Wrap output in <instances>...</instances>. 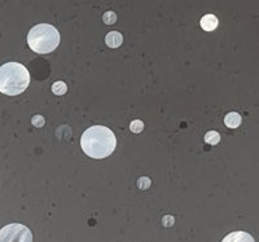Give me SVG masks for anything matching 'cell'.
<instances>
[{
    "instance_id": "cell-13",
    "label": "cell",
    "mask_w": 259,
    "mask_h": 242,
    "mask_svg": "<svg viewBox=\"0 0 259 242\" xmlns=\"http://www.w3.org/2000/svg\"><path fill=\"white\" fill-rule=\"evenodd\" d=\"M31 123L36 127H41V126H45V118L41 117V115H35L34 118H32Z\"/></svg>"
},
{
    "instance_id": "cell-6",
    "label": "cell",
    "mask_w": 259,
    "mask_h": 242,
    "mask_svg": "<svg viewBox=\"0 0 259 242\" xmlns=\"http://www.w3.org/2000/svg\"><path fill=\"white\" fill-rule=\"evenodd\" d=\"M218 18L214 15H205L201 18L200 22L201 27H202V30H205V31H214V30L218 27Z\"/></svg>"
},
{
    "instance_id": "cell-4",
    "label": "cell",
    "mask_w": 259,
    "mask_h": 242,
    "mask_svg": "<svg viewBox=\"0 0 259 242\" xmlns=\"http://www.w3.org/2000/svg\"><path fill=\"white\" fill-rule=\"evenodd\" d=\"M0 242H32L31 230L17 223L8 224L0 229Z\"/></svg>"
},
{
    "instance_id": "cell-11",
    "label": "cell",
    "mask_w": 259,
    "mask_h": 242,
    "mask_svg": "<svg viewBox=\"0 0 259 242\" xmlns=\"http://www.w3.org/2000/svg\"><path fill=\"white\" fill-rule=\"evenodd\" d=\"M143 128H144V123L140 119H135V121L130 123V130L133 131L134 133H140L143 131Z\"/></svg>"
},
{
    "instance_id": "cell-7",
    "label": "cell",
    "mask_w": 259,
    "mask_h": 242,
    "mask_svg": "<svg viewBox=\"0 0 259 242\" xmlns=\"http://www.w3.org/2000/svg\"><path fill=\"white\" fill-rule=\"evenodd\" d=\"M105 43L109 48H118L123 43V36L118 31H110L108 35L105 36Z\"/></svg>"
},
{
    "instance_id": "cell-10",
    "label": "cell",
    "mask_w": 259,
    "mask_h": 242,
    "mask_svg": "<svg viewBox=\"0 0 259 242\" xmlns=\"http://www.w3.org/2000/svg\"><path fill=\"white\" fill-rule=\"evenodd\" d=\"M52 91L55 94L61 96V94L66 93V91H68V86H66L64 82H61V80H60V82H55L52 86Z\"/></svg>"
},
{
    "instance_id": "cell-14",
    "label": "cell",
    "mask_w": 259,
    "mask_h": 242,
    "mask_svg": "<svg viewBox=\"0 0 259 242\" xmlns=\"http://www.w3.org/2000/svg\"><path fill=\"white\" fill-rule=\"evenodd\" d=\"M149 185H150V180L148 179V177H142V179L139 180V188L147 189Z\"/></svg>"
},
{
    "instance_id": "cell-3",
    "label": "cell",
    "mask_w": 259,
    "mask_h": 242,
    "mask_svg": "<svg viewBox=\"0 0 259 242\" xmlns=\"http://www.w3.org/2000/svg\"><path fill=\"white\" fill-rule=\"evenodd\" d=\"M27 44L36 54H50L59 47L60 33L50 24L35 25L27 34Z\"/></svg>"
},
{
    "instance_id": "cell-8",
    "label": "cell",
    "mask_w": 259,
    "mask_h": 242,
    "mask_svg": "<svg viewBox=\"0 0 259 242\" xmlns=\"http://www.w3.org/2000/svg\"><path fill=\"white\" fill-rule=\"evenodd\" d=\"M241 115L239 113L232 112V113H228L226 115V118H224V124H226L228 128H237L241 124Z\"/></svg>"
},
{
    "instance_id": "cell-1",
    "label": "cell",
    "mask_w": 259,
    "mask_h": 242,
    "mask_svg": "<svg viewBox=\"0 0 259 242\" xmlns=\"http://www.w3.org/2000/svg\"><path fill=\"white\" fill-rule=\"evenodd\" d=\"M80 145L87 156L101 160L109 157L114 152L117 139L114 132L105 126H92L82 135Z\"/></svg>"
},
{
    "instance_id": "cell-12",
    "label": "cell",
    "mask_w": 259,
    "mask_h": 242,
    "mask_svg": "<svg viewBox=\"0 0 259 242\" xmlns=\"http://www.w3.org/2000/svg\"><path fill=\"white\" fill-rule=\"evenodd\" d=\"M103 21L106 25H113L117 21V15L114 12H112V11H109V12L104 13Z\"/></svg>"
},
{
    "instance_id": "cell-2",
    "label": "cell",
    "mask_w": 259,
    "mask_h": 242,
    "mask_svg": "<svg viewBox=\"0 0 259 242\" xmlns=\"http://www.w3.org/2000/svg\"><path fill=\"white\" fill-rule=\"evenodd\" d=\"M30 73L20 62H7L0 66V92L8 96L20 94L29 87Z\"/></svg>"
},
{
    "instance_id": "cell-5",
    "label": "cell",
    "mask_w": 259,
    "mask_h": 242,
    "mask_svg": "<svg viewBox=\"0 0 259 242\" xmlns=\"http://www.w3.org/2000/svg\"><path fill=\"white\" fill-rule=\"evenodd\" d=\"M222 242H255V241H254L251 234L239 230V232H232V233L227 234Z\"/></svg>"
},
{
    "instance_id": "cell-9",
    "label": "cell",
    "mask_w": 259,
    "mask_h": 242,
    "mask_svg": "<svg viewBox=\"0 0 259 242\" xmlns=\"http://www.w3.org/2000/svg\"><path fill=\"white\" fill-rule=\"evenodd\" d=\"M205 141H206L207 144L217 145L221 141V135H219V132H217V131H209V132L205 135Z\"/></svg>"
}]
</instances>
